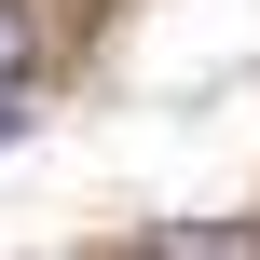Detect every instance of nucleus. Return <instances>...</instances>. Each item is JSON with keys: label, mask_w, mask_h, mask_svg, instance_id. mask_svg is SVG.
Segmentation results:
<instances>
[{"label": "nucleus", "mask_w": 260, "mask_h": 260, "mask_svg": "<svg viewBox=\"0 0 260 260\" xmlns=\"http://www.w3.org/2000/svg\"><path fill=\"white\" fill-rule=\"evenodd\" d=\"M151 260H260V233H247V219H165Z\"/></svg>", "instance_id": "1"}, {"label": "nucleus", "mask_w": 260, "mask_h": 260, "mask_svg": "<svg viewBox=\"0 0 260 260\" xmlns=\"http://www.w3.org/2000/svg\"><path fill=\"white\" fill-rule=\"evenodd\" d=\"M27 69H41V27H27V0H0V123H14V96H27Z\"/></svg>", "instance_id": "2"}]
</instances>
